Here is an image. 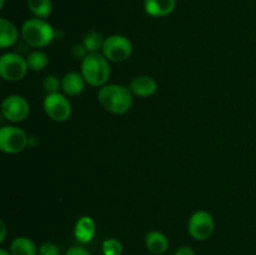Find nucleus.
Instances as JSON below:
<instances>
[{
    "mask_svg": "<svg viewBox=\"0 0 256 255\" xmlns=\"http://www.w3.org/2000/svg\"><path fill=\"white\" fill-rule=\"evenodd\" d=\"M26 59L16 52H6L0 58V75L6 82H19L28 72Z\"/></svg>",
    "mask_w": 256,
    "mask_h": 255,
    "instance_id": "obj_5",
    "label": "nucleus"
},
{
    "mask_svg": "<svg viewBox=\"0 0 256 255\" xmlns=\"http://www.w3.org/2000/svg\"><path fill=\"white\" fill-rule=\"evenodd\" d=\"M42 86L48 94H55V92H59V89L62 88V82L56 75H48L42 82Z\"/></svg>",
    "mask_w": 256,
    "mask_h": 255,
    "instance_id": "obj_21",
    "label": "nucleus"
},
{
    "mask_svg": "<svg viewBox=\"0 0 256 255\" xmlns=\"http://www.w3.org/2000/svg\"><path fill=\"white\" fill-rule=\"evenodd\" d=\"M102 52L109 62H125L132 54V42L124 35H110L104 40Z\"/></svg>",
    "mask_w": 256,
    "mask_h": 255,
    "instance_id": "obj_4",
    "label": "nucleus"
},
{
    "mask_svg": "<svg viewBox=\"0 0 256 255\" xmlns=\"http://www.w3.org/2000/svg\"><path fill=\"white\" fill-rule=\"evenodd\" d=\"M30 106L25 98L20 95H9L2 102V114L12 122H24L29 116Z\"/></svg>",
    "mask_w": 256,
    "mask_h": 255,
    "instance_id": "obj_8",
    "label": "nucleus"
},
{
    "mask_svg": "<svg viewBox=\"0 0 256 255\" xmlns=\"http://www.w3.org/2000/svg\"><path fill=\"white\" fill-rule=\"evenodd\" d=\"M28 136L22 129L8 125L0 129V150L5 154H19L26 148Z\"/></svg>",
    "mask_w": 256,
    "mask_h": 255,
    "instance_id": "obj_6",
    "label": "nucleus"
},
{
    "mask_svg": "<svg viewBox=\"0 0 256 255\" xmlns=\"http://www.w3.org/2000/svg\"><path fill=\"white\" fill-rule=\"evenodd\" d=\"M145 245L146 249L154 255H162L169 248V240L162 232H150L145 236Z\"/></svg>",
    "mask_w": 256,
    "mask_h": 255,
    "instance_id": "obj_13",
    "label": "nucleus"
},
{
    "mask_svg": "<svg viewBox=\"0 0 256 255\" xmlns=\"http://www.w3.org/2000/svg\"><path fill=\"white\" fill-rule=\"evenodd\" d=\"M65 255H90V252L82 246H72L68 250Z\"/></svg>",
    "mask_w": 256,
    "mask_h": 255,
    "instance_id": "obj_24",
    "label": "nucleus"
},
{
    "mask_svg": "<svg viewBox=\"0 0 256 255\" xmlns=\"http://www.w3.org/2000/svg\"><path fill=\"white\" fill-rule=\"evenodd\" d=\"M39 255H59V248L54 242H44L40 246Z\"/></svg>",
    "mask_w": 256,
    "mask_h": 255,
    "instance_id": "obj_22",
    "label": "nucleus"
},
{
    "mask_svg": "<svg viewBox=\"0 0 256 255\" xmlns=\"http://www.w3.org/2000/svg\"><path fill=\"white\" fill-rule=\"evenodd\" d=\"M22 36L32 48L48 46L54 39V29L44 19L34 18L22 24Z\"/></svg>",
    "mask_w": 256,
    "mask_h": 255,
    "instance_id": "obj_3",
    "label": "nucleus"
},
{
    "mask_svg": "<svg viewBox=\"0 0 256 255\" xmlns=\"http://www.w3.org/2000/svg\"><path fill=\"white\" fill-rule=\"evenodd\" d=\"M102 254L104 255H122V245L118 239L110 238L102 242Z\"/></svg>",
    "mask_w": 256,
    "mask_h": 255,
    "instance_id": "obj_20",
    "label": "nucleus"
},
{
    "mask_svg": "<svg viewBox=\"0 0 256 255\" xmlns=\"http://www.w3.org/2000/svg\"><path fill=\"white\" fill-rule=\"evenodd\" d=\"M0 255H12V252H6L5 249H2V250H0Z\"/></svg>",
    "mask_w": 256,
    "mask_h": 255,
    "instance_id": "obj_27",
    "label": "nucleus"
},
{
    "mask_svg": "<svg viewBox=\"0 0 256 255\" xmlns=\"http://www.w3.org/2000/svg\"><path fill=\"white\" fill-rule=\"evenodd\" d=\"M89 54H90V52H88V49L84 46V44H76L74 46V49H72V56H74L75 59H78V60H82V62Z\"/></svg>",
    "mask_w": 256,
    "mask_h": 255,
    "instance_id": "obj_23",
    "label": "nucleus"
},
{
    "mask_svg": "<svg viewBox=\"0 0 256 255\" xmlns=\"http://www.w3.org/2000/svg\"><path fill=\"white\" fill-rule=\"evenodd\" d=\"M28 9L35 18L46 19L52 15V0H28Z\"/></svg>",
    "mask_w": 256,
    "mask_h": 255,
    "instance_id": "obj_17",
    "label": "nucleus"
},
{
    "mask_svg": "<svg viewBox=\"0 0 256 255\" xmlns=\"http://www.w3.org/2000/svg\"><path fill=\"white\" fill-rule=\"evenodd\" d=\"M176 8V0H144V9L148 15L164 18L172 14Z\"/></svg>",
    "mask_w": 256,
    "mask_h": 255,
    "instance_id": "obj_11",
    "label": "nucleus"
},
{
    "mask_svg": "<svg viewBox=\"0 0 256 255\" xmlns=\"http://www.w3.org/2000/svg\"><path fill=\"white\" fill-rule=\"evenodd\" d=\"M110 70L109 60L102 52H90L82 62V75L85 82L92 86H104L109 80Z\"/></svg>",
    "mask_w": 256,
    "mask_h": 255,
    "instance_id": "obj_2",
    "label": "nucleus"
},
{
    "mask_svg": "<svg viewBox=\"0 0 256 255\" xmlns=\"http://www.w3.org/2000/svg\"><path fill=\"white\" fill-rule=\"evenodd\" d=\"M104 40L102 34H99L98 32H90L85 35L82 44L89 52H99V50L102 49Z\"/></svg>",
    "mask_w": 256,
    "mask_h": 255,
    "instance_id": "obj_19",
    "label": "nucleus"
},
{
    "mask_svg": "<svg viewBox=\"0 0 256 255\" xmlns=\"http://www.w3.org/2000/svg\"><path fill=\"white\" fill-rule=\"evenodd\" d=\"M129 89L135 96L149 98L156 92L158 84L154 78L149 76V75H140L132 80Z\"/></svg>",
    "mask_w": 256,
    "mask_h": 255,
    "instance_id": "obj_10",
    "label": "nucleus"
},
{
    "mask_svg": "<svg viewBox=\"0 0 256 255\" xmlns=\"http://www.w3.org/2000/svg\"><path fill=\"white\" fill-rule=\"evenodd\" d=\"M19 32L16 26L10 20L2 18L0 19V48L6 49L18 42Z\"/></svg>",
    "mask_w": 256,
    "mask_h": 255,
    "instance_id": "obj_14",
    "label": "nucleus"
},
{
    "mask_svg": "<svg viewBox=\"0 0 256 255\" xmlns=\"http://www.w3.org/2000/svg\"><path fill=\"white\" fill-rule=\"evenodd\" d=\"M214 228L215 224L212 214L205 212V210H199V212H194L189 219V224H188L189 234L195 240H200V242L209 239L212 235Z\"/></svg>",
    "mask_w": 256,
    "mask_h": 255,
    "instance_id": "obj_9",
    "label": "nucleus"
},
{
    "mask_svg": "<svg viewBox=\"0 0 256 255\" xmlns=\"http://www.w3.org/2000/svg\"><path fill=\"white\" fill-rule=\"evenodd\" d=\"M98 102L106 112L122 115L130 110L132 105V94L129 88L118 84L102 86L98 92Z\"/></svg>",
    "mask_w": 256,
    "mask_h": 255,
    "instance_id": "obj_1",
    "label": "nucleus"
},
{
    "mask_svg": "<svg viewBox=\"0 0 256 255\" xmlns=\"http://www.w3.org/2000/svg\"><path fill=\"white\" fill-rule=\"evenodd\" d=\"M174 255H195V252L190 246H182L176 250Z\"/></svg>",
    "mask_w": 256,
    "mask_h": 255,
    "instance_id": "obj_25",
    "label": "nucleus"
},
{
    "mask_svg": "<svg viewBox=\"0 0 256 255\" xmlns=\"http://www.w3.org/2000/svg\"><path fill=\"white\" fill-rule=\"evenodd\" d=\"M10 252L12 255H36V245L29 238L19 236L15 238L10 244Z\"/></svg>",
    "mask_w": 256,
    "mask_h": 255,
    "instance_id": "obj_16",
    "label": "nucleus"
},
{
    "mask_svg": "<svg viewBox=\"0 0 256 255\" xmlns=\"http://www.w3.org/2000/svg\"><path fill=\"white\" fill-rule=\"evenodd\" d=\"M28 68L34 72H42L49 64V58L42 50H35V52H30L26 58Z\"/></svg>",
    "mask_w": 256,
    "mask_h": 255,
    "instance_id": "obj_18",
    "label": "nucleus"
},
{
    "mask_svg": "<svg viewBox=\"0 0 256 255\" xmlns=\"http://www.w3.org/2000/svg\"><path fill=\"white\" fill-rule=\"evenodd\" d=\"M75 238L80 242H89L95 235V222L90 216H82L76 222L74 230Z\"/></svg>",
    "mask_w": 256,
    "mask_h": 255,
    "instance_id": "obj_15",
    "label": "nucleus"
},
{
    "mask_svg": "<svg viewBox=\"0 0 256 255\" xmlns=\"http://www.w3.org/2000/svg\"><path fill=\"white\" fill-rule=\"evenodd\" d=\"M4 4H5V0H0V9L4 8Z\"/></svg>",
    "mask_w": 256,
    "mask_h": 255,
    "instance_id": "obj_28",
    "label": "nucleus"
},
{
    "mask_svg": "<svg viewBox=\"0 0 256 255\" xmlns=\"http://www.w3.org/2000/svg\"><path fill=\"white\" fill-rule=\"evenodd\" d=\"M84 76L76 72H70L65 74L62 79V89L69 96H76L80 95L85 89Z\"/></svg>",
    "mask_w": 256,
    "mask_h": 255,
    "instance_id": "obj_12",
    "label": "nucleus"
},
{
    "mask_svg": "<svg viewBox=\"0 0 256 255\" xmlns=\"http://www.w3.org/2000/svg\"><path fill=\"white\" fill-rule=\"evenodd\" d=\"M44 110L48 116L58 122H64L72 116V104L65 95L60 92L48 94L44 99Z\"/></svg>",
    "mask_w": 256,
    "mask_h": 255,
    "instance_id": "obj_7",
    "label": "nucleus"
},
{
    "mask_svg": "<svg viewBox=\"0 0 256 255\" xmlns=\"http://www.w3.org/2000/svg\"><path fill=\"white\" fill-rule=\"evenodd\" d=\"M0 229H2V235H0V242H2L5 240V224L4 222H0Z\"/></svg>",
    "mask_w": 256,
    "mask_h": 255,
    "instance_id": "obj_26",
    "label": "nucleus"
}]
</instances>
